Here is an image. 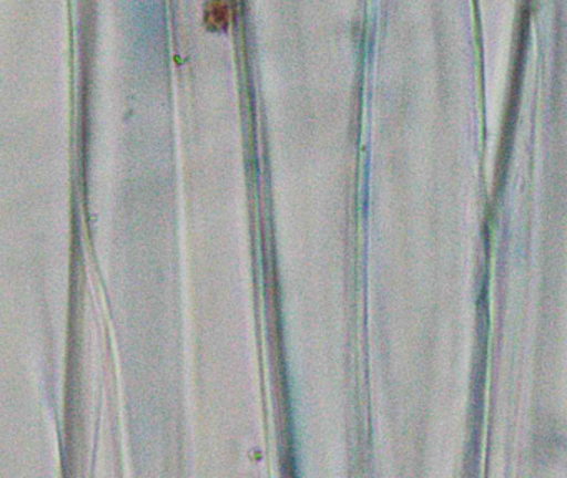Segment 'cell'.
I'll return each mask as SVG.
<instances>
[]
</instances>
